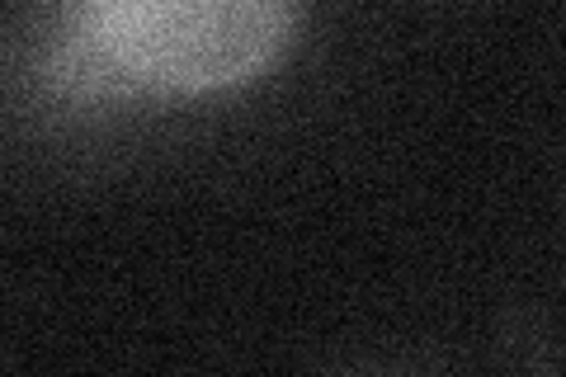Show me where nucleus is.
Here are the masks:
<instances>
[{
    "label": "nucleus",
    "mask_w": 566,
    "mask_h": 377,
    "mask_svg": "<svg viewBox=\"0 0 566 377\" xmlns=\"http://www.w3.org/2000/svg\"><path fill=\"white\" fill-rule=\"evenodd\" d=\"M303 0H39L33 76L62 104L203 100L255 85Z\"/></svg>",
    "instance_id": "nucleus-1"
}]
</instances>
